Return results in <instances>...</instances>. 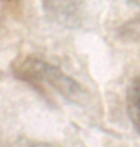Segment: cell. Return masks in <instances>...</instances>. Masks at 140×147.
I'll return each instance as SVG.
<instances>
[{"mask_svg": "<svg viewBox=\"0 0 140 147\" xmlns=\"http://www.w3.org/2000/svg\"><path fill=\"white\" fill-rule=\"evenodd\" d=\"M12 74L19 80L29 83L37 91H41L45 95L46 86L56 90L71 102H79L84 95L83 87L75 79L37 55H27L16 59L12 63Z\"/></svg>", "mask_w": 140, "mask_h": 147, "instance_id": "6da1fadb", "label": "cell"}, {"mask_svg": "<svg viewBox=\"0 0 140 147\" xmlns=\"http://www.w3.org/2000/svg\"><path fill=\"white\" fill-rule=\"evenodd\" d=\"M49 21L64 27H79L84 19L83 0H42Z\"/></svg>", "mask_w": 140, "mask_h": 147, "instance_id": "7a4b0ae2", "label": "cell"}, {"mask_svg": "<svg viewBox=\"0 0 140 147\" xmlns=\"http://www.w3.org/2000/svg\"><path fill=\"white\" fill-rule=\"evenodd\" d=\"M127 112L135 129L140 134V76L131 82L127 91Z\"/></svg>", "mask_w": 140, "mask_h": 147, "instance_id": "3957f363", "label": "cell"}, {"mask_svg": "<svg viewBox=\"0 0 140 147\" xmlns=\"http://www.w3.org/2000/svg\"><path fill=\"white\" fill-rule=\"evenodd\" d=\"M120 37L125 41L140 42V16L125 23L120 30Z\"/></svg>", "mask_w": 140, "mask_h": 147, "instance_id": "277c9868", "label": "cell"}, {"mask_svg": "<svg viewBox=\"0 0 140 147\" xmlns=\"http://www.w3.org/2000/svg\"><path fill=\"white\" fill-rule=\"evenodd\" d=\"M131 3H135V4H140V0H128Z\"/></svg>", "mask_w": 140, "mask_h": 147, "instance_id": "8992f818", "label": "cell"}, {"mask_svg": "<svg viewBox=\"0 0 140 147\" xmlns=\"http://www.w3.org/2000/svg\"><path fill=\"white\" fill-rule=\"evenodd\" d=\"M1 1H4V3L11 4V5H15V4H19V3H21V0H1Z\"/></svg>", "mask_w": 140, "mask_h": 147, "instance_id": "5b68a950", "label": "cell"}]
</instances>
